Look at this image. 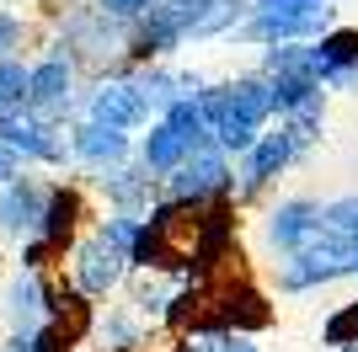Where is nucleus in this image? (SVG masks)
<instances>
[{
    "label": "nucleus",
    "mask_w": 358,
    "mask_h": 352,
    "mask_svg": "<svg viewBox=\"0 0 358 352\" xmlns=\"http://www.w3.org/2000/svg\"><path fill=\"white\" fill-rule=\"evenodd\" d=\"M198 112H203V129L209 139L236 161L241 149L252 145L257 133L273 123V102H268V75H230V80H203L198 86Z\"/></svg>",
    "instance_id": "obj_1"
},
{
    "label": "nucleus",
    "mask_w": 358,
    "mask_h": 352,
    "mask_svg": "<svg viewBox=\"0 0 358 352\" xmlns=\"http://www.w3.org/2000/svg\"><path fill=\"white\" fill-rule=\"evenodd\" d=\"M54 54H64L75 64V70L86 75H123L129 70V27L123 22H113V16H102L91 0H80V6H64V22L59 32H54Z\"/></svg>",
    "instance_id": "obj_2"
},
{
    "label": "nucleus",
    "mask_w": 358,
    "mask_h": 352,
    "mask_svg": "<svg viewBox=\"0 0 358 352\" xmlns=\"http://www.w3.org/2000/svg\"><path fill=\"white\" fill-rule=\"evenodd\" d=\"M331 22H337V0H252L236 32L246 43L268 48V43H310Z\"/></svg>",
    "instance_id": "obj_3"
},
{
    "label": "nucleus",
    "mask_w": 358,
    "mask_h": 352,
    "mask_svg": "<svg viewBox=\"0 0 358 352\" xmlns=\"http://www.w3.org/2000/svg\"><path fill=\"white\" fill-rule=\"evenodd\" d=\"M343 278H353V262H348V251L327 230H315L305 246L284 251L273 262V288L278 293H315V288H331Z\"/></svg>",
    "instance_id": "obj_4"
},
{
    "label": "nucleus",
    "mask_w": 358,
    "mask_h": 352,
    "mask_svg": "<svg viewBox=\"0 0 358 352\" xmlns=\"http://www.w3.org/2000/svg\"><path fill=\"white\" fill-rule=\"evenodd\" d=\"M236 161H241V166H236V192H230V198H236V208H241V203H257V198H262V192H268L278 176L294 171L305 155H299V145L289 139L284 123H278V129L268 123V129L257 133V139L241 149Z\"/></svg>",
    "instance_id": "obj_5"
},
{
    "label": "nucleus",
    "mask_w": 358,
    "mask_h": 352,
    "mask_svg": "<svg viewBox=\"0 0 358 352\" xmlns=\"http://www.w3.org/2000/svg\"><path fill=\"white\" fill-rule=\"evenodd\" d=\"M64 267H70V288L80 293V299H91V305H96V299H113V293L123 288V278L134 272V267H129V251L102 240L91 224L80 230V240L64 251Z\"/></svg>",
    "instance_id": "obj_6"
},
{
    "label": "nucleus",
    "mask_w": 358,
    "mask_h": 352,
    "mask_svg": "<svg viewBox=\"0 0 358 352\" xmlns=\"http://www.w3.org/2000/svg\"><path fill=\"white\" fill-rule=\"evenodd\" d=\"M230 192H236V161L220 145H198L171 176H161V198H171V203L203 208L214 198H230Z\"/></svg>",
    "instance_id": "obj_7"
},
{
    "label": "nucleus",
    "mask_w": 358,
    "mask_h": 352,
    "mask_svg": "<svg viewBox=\"0 0 358 352\" xmlns=\"http://www.w3.org/2000/svg\"><path fill=\"white\" fill-rule=\"evenodd\" d=\"M96 219L91 214V192L80 182H48L43 187V219H38V235L32 240H43L54 256L64 262V251L80 240V230Z\"/></svg>",
    "instance_id": "obj_8"
},
{
    "label": "nucleus",
    "mask_w": 358,
    "mask_h": 352,
    "mask_svg": "<svg viewBox=\"0 0 358 352\" xmlns=\"http://www.w3.org/2000/svg\"><path fill=\"white\" fill-rule=\"evenodd\" d=\"M75 80H80V70L64 54H48L38 64H27V117L64 129L75 117Z\"/></svg>",
    "instance_id": "obj_9"
},
{
    "label": "nucleus",
    "mask_w": 358,
    "mask_h": 352,
    "mask_svg": "<svg viewBox=\"0 0 358 352\" xmlns=\"http://www.w3.org/2000/svg\"><path fill=\"white\" fill-rule=\"evenodd\" d=\"M80 117H91V123H107V129H123V133H139L155 112H150V102L134 91V80H129V75H102V80L86 91V107H80Z\"/></svg>",
    "instance_id": "obj_10"
},
{
    "label": "nucleus",
    "mask_w": 358,
    "mask_h": 352,
    "mask_svg": "<svg viewBox=\"0 0 358 352\" xmlns=\"http://www.w3.org/2000/svg\"><path fill=\"white\" fill-rule=\"evenodd\" d=\"M64 139H70V166H86L91 176L107 171V166H123L129 155H134V133L107 129V123H91V117H70Z\"/></svg>",
    "instance_id": "obj_11"
},
{
    "label": "nucleus",
    "mask_w": 358,
    "mask_h": 352,
    "mask_svg": "<svg viewBox=\"0 0 358 352\" xmlns=\"http://www.w3.org/2000/svg\"><path fill=\"white\" fill-rule=\"evenodd\" d=\"M96 182V192H102V203H107V214H134V219H145L150 214V203L161 198V182L145 171V166L129 155L123 166H107V171H96L91 176Z\"/></svg>",
    "instance_id": "obj_12"
},
{
    "label": "nucleus",
    "mask_w": 358,
    "mask_h": 352,
    "mask_svg": "<svg viewBox=\"0 0 358 352\" xmlns=\"http://www.w3.org/2000/svg\"><path fill=\"white\" fill-rule=\"evenodd\" d=\"M315 230H321V198H278V203L262 214V246H268L273 256L305 246Z\"/></svg>",
    "instance_id": "obj_13"
},
{
    "label": "nucleus",
    "mask_w": 358,
    "mask_h": 352,
    "mask_svg": "<svg viewBox=\"0 0 358 352\" xmlns=\"http://www.w3.org/2000/svg\"><path fill=\"white\" fill-rule=\"evenodd\" d=\"M43 187L48 182H32V176H11L0 187V230L11 240H32L38 219H43Z\"/></svg>",
    "instance_id": "obj_14"
},
{
    "label": "nucleus",
    "mask_w": 358,
    "mask_h": 352,
    "mask_svg": "<svg viewBox=\"0 0 358 352\" xmlns=\"http://www.w3.org/2000/svg\"><path fill=\"white\" fill-rule=\"evenodd\" d=\"M145 129H150V133L134 145V161L145 166V171L155 176V182H161V176H171L182 161H187V155H193V145H187V139H182V133L171 129V123H166V117H150Z\"/></svg>",
    "instance_id": "obj_15"
},
{
    "label": "nucleus",
    "mask_w": 358,
    "mask_h": 352,
    "mask_svg": "<svg viewBox=\"0 0 358 352\" xmlns=\"http://www.w3.org/2000/svg\"><path fill=\"white\" fill-rule=\"evenodd\" d=\"M353 64H358V27H337V22H331L321 38L305 43V70H310V80H327V75L353 70Z\"/></svg>",
    "instance_id": "obj_16"
},
{
    "label": "nucleus",
    "mask_w": 358,
    "mask_h": 352,
    "mask_svg": "<svg viewBox=\"0 0 358 352\" xmlns=\"http://www.w3.org/2000/svg\"><path fill=\"white\" fill-rule=\"evenodd\" d=\"M6 321H11V331H38V325L48 321V283H43V272H16L11 278V288H6Z\"/></svg>",
    "instance_id": "obj_17"
},
{
    "label": "nucleus",
    "mask_w": 358,
    "mask_h": 352,
    "mask_svg": "<svg viewBox=\"0 0 358 352\" xmlns=\"http://www.w3.org/2000/svg\"><path fill=\"white\" fill-rule=\"evenodd\" d=\"M86 337L102 342L96 352H139V347H145V337H150V325L139 321L129 305H118V309H107V315H96Z\"/></svg>",
    "instance_id": "obj_18"
},
{
    "label": "nucleus",
    "mask_w": 358,
    "mask_h": 352,
    "mask_svg": "<svg viewBox=\"0 0 358 352\" xmlns=\"http://www.w3.org/2000/svg\"><path fill=\"white\" fill-rule=\"evenodd\" d=\"M321 230H327L331 240L348 251V262H353V278H358V192L321 203Z\"/></svg>",
    "instance_id": "obj_19"
},
{
    "label": "nucleus",
    "mask_w": 358,
    "mask_h": 352,
    "mask_svg": "<svg viewBox=\"0 0 358 352\" xmlns=\"http://www.w3.org/2000/svg\"><path fill=\"white\" fill-rule=\"evenodd\" d=\"M278 123L289 129V139L299 145V155H310V149L321 145V133H327V91L310 96V102H299L294 112H284Z\"/></svg>",
    "instance_id": "obj_20"
},
{
    "label": "nucleus",
    "mask_w": 358,
    "mask_h": 352,
    "mask_svg": "<svg viewBox=\"0 0 358 352\" xmlns=\"http://www.w3.org/2000/svg\"><path fill=\"white\" fill-rule=\"evenodd\" d=\"M310 96H321V80H310V75H268L273 117L294 112V107H299V102H310Z\"/></svg>",
    "instance_id": "obj_21"
},
{
    "label": "nucleus",
    "mask_w": 358,
    "mask_h": 352,
    "mask_svg": "<svg viewBox=\"0 0 358 352\" xmlns=\"http://www.w3.org/2000/svg\"><path fill=\"white\" fill-rule=\"evenodd\" d=\"M321 342H327V347H337V352H353V347H358V299L337 305L327 321H321Z\"/></svg>",
    "instance_id": "obj_22"
},
{
    "label": "nucleus",
    "mask_w": 358,
    "mask_h": 352,
    "mask_svg": "<svg viewBox=\"0 0 358 352\" xmlns=\"http://www.w3.org/2000/svg\"><path fill=\"white\" fill-rule=\"evenodd\" d=\"M0 112H27V64L0 59Z\"/></svg>",
    "instance_id": "obj_23"
},
{
    "label": "nucleus",
    "mask_w": 358,
    "mask_h": 352,
    "mask_svg": "<svg viewBox=\"0 0 358 352\" xmlns=\"http://www.w3.org/2000/svg\"><path fill=\"white\" fill-rule=\"evenodd\" d=\"M91 6H96L102 16H113V22H123V27H134V22L155 6V0H91Z\"/></svg>",
    "instance_id": "obj_24"
},
{
    "label": "nucleus",
    "mask_w": 358,
    "mask_h": 352,
    "mask_svg": "<svg viewBox=\"0 0 358 352\" xmlns=\"http://www.w3.org/2000/svg\"><path fill=\"white\" fill-rule=\"evenodd\" d=\"M22 43H27V22L22 16H0V59H16Z\"/></svg>",
    "instance_id": "obj_25"
},
{
    "label": "nucleus",
    "mask_w": 358,
    "mask_h": 352,
    "mask_svg": "<svg viewBox=\"0 0 358 352\" xmlns=\"http://www.w3.org/2000/svg\"><path fill=\"white\" fill-rule=\"evenodd\" d=\"M209 352H262L257 347V337H241V331H224V337H214Z\"/></svg>",
    "instance_id": "obj_26"
},
{
    "label": "nucleus",
    "mask_w": 358,
    "mask_h": 352,
    "mask_svg": "<svg viewBox=\"0 0 358 352\" xmlns=\"http://www.w3.org/2000/svg\"><path fill=\"white\" fill-rule=\"evenodd\" d=\"M321 91H343V96H353V91H358V64H353V70L327 75V80H321Z\"/></svg>",
    "instance_id": "obj_27"
},
{
    "label": "nucleus",
    "mask_w": 358,
    "mask_h": 352,
    "mask_svg": "<svg viewBox=\"0 0 358 352\" xmlns=\"http://www.w3.org/2000/svg\"><path fill=\"white\" fill-rule=\"evenodd\" d=\"M11 176H22V161H16V149H11V145H0V187H6Z\"/></svg>",
    "instance_id": "obj_28"
},
{
    "label": "nucleus",
    "mask_w": 358,
    "mask_h": 352,
    "mask_svg": "<svg viewBox=\"0 0 358 352\" xmlns=\"http://www.w3.org/2000/svg\"><path fill=\"white\" fill-rule=\"evenodd\" d=\"M64 6H80V0H64Z\"/></svg>",
    "instance_id": "obj_29"
}]
</instances>
